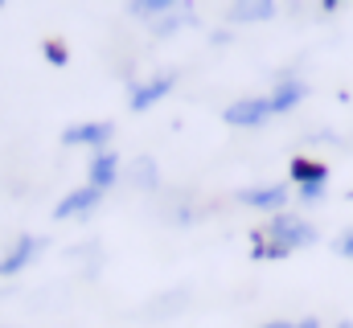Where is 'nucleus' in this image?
Listing matches in <instances>:
<instances>
[{"label": "nucleus", "instance_id": "nucleus-1", "mask_svg": "<svg viewBox=\"0 0 353 328\" xmlns=\"http://www.w3.org/2000/svg\"><path fill=\"white\" fill-rule=\"evenodd\" d=\"M275 243L267 246L263 254H288V250H300V246H312L316 243V230L304 222V218H296V214H279L275 222H271V230H267Z\"/></svg>", "mask_w": 353, "mask_h": 328}, {"label": "nucleus", "instance_id": "nucleus-2", "mask_svg": "<svg viewBox=\"0 0 353 328\" xmlns=\"http://www.w3.org/2000/svg\"><path fill=\"white\" fill-rule=\"evenodd\" d=\"M267 115H271L267 99H243V103L226 107V123H234V127H259Z\"/></svg>", "mask_w": 353, "mask_h": 328}, {"label": "nucleus", "instance_id": "nucleus-3", "mask_svg": "<svg viewBox=\"0 0 353 328\" xmlns=\"http://www.w3.org/2000/svg\"><path fill=\"white\" fill-rule=\"evenodd\" d=\"M41 254V238H17V246L0 258V275H17L25 263H33Z\"/></svg>", "mask_w": 353, "mask_h": 328}, {"label": "nucleus", "instance_id": "nucleus-4", "mask_svg": "<svg viewBox=\"0 0 353 328\" xmlns=\"http://www.w3.org/2000/svg\"><path fill=\"white\" fill-rule=\"evenodd\" d=\"M185 300H189V287H173V291L157 296V300L144 308V316H148V320H165V316H176V312H185Z\"/></svg>", "mask_w": 353, "mask_h": 328}, {"label": "nucleus", "instance_id": "nucleus-5", "mask_svg": "<svg viewBox=\"0 0 353 328\" xmlns=\"http://www.w3.org/2000/svg\"><path fill=\"white\" fill-rule=\"evenodd\" d=\"M90 205H99V189H94V185H83V189H74V193L54 209V218H79V214H87Z\"/></svg>", "mask_w": 353, "mask_h": 328}, {"label": "nucleus", "instance_id": "nucleus-6", "mask_svg": "<svg viewBox=\"0 0 353 328\" xmlns=\"http://www.w3.org/2000/svg\"><path fill=\"white\" fill-rule=\"evenodd\" d=\"M107 140H111V123H79V127L66 132V144H94V148H103Z\"/></svg>", "mask_w": 353, "mask_h": 328}, {"label": "nucleus", "instance_id": "nucleus-7", "mask_svg": "<svg viewBox=\"0 0 353 328\" xmlns=\"http://www.w3.org/2000/svg\"><path fill=\"white\" fill-rule=\"evenodd\" d=\"M239 201H247V205H259V209H275V205H283V201H288V189H283V185H267V189H243V193H239Z\"/></svg>", "mask_w": 353, "mask_h": 328}, {"label": "nucleus", "instance_id": "nucleus-8", "mask_svg": "<svg viewBox=\"0 0 353 328\" xmlns=\"http://www.w3.org/2000/svg\"><path fill=\"white\" fill-rule=\"evenodd\" d=\"M169 86H173V79H152L148 86H136L132 90V111H148L161 94H169Z\"/></svg>", "mask_w": 353, "mask_h": 328}, {"label": "nucleus", "instance_id": "nucleus-9", "mask_svg": "<svg viewBox=\"0 0 353 328\" xmlns=\"http://www.w3.org/2000/svg\"><path fill=\"white\" fill-rule=\"evenodd\" d=\"M300 99H304V82L283 79V82H279V90H275V94H271L267 103H271V115H275V111H292V107H296Z\"/></svg>", "mask_w": 353, "mask_h": 328}, {"label": "nucleus", "instance_id": "nucleus-10", "mask_svg": "<svg viewBox=\"0 0 353 328\" xmlns=\"http://www.w3.org/2000/svg\"><path fill=\"white\" fill-rule=\"evenodd\" d=\"M115 168H119V161H115L111 152H99V156H94V164H90V185L103 193V189L115 181Z\"/></svg>", "mask_w": 353, "mask_h": 328}, {"label": "nucleus", "instance_id": "nucleus-11", "mask_svg": "<svg viewBox=\"0 0 353 328\" xmlns=\"http://www.w3.org/2000/svg\"><path fill=\"white\" fill-rule=\"evenodd\" d=\"M128 181L140 185V189H152L157 185V161L152 156H136V161L128 164Z\"/></svg>", "mask_w": 353, "mask_h": 328}, {"label": "nucleus", "instance_id": "nucleus-12", "mask_svg": "<svg viewBox=\"0 0 353 328\" xmlns=\"http://www.w3.org/2000/svg\"><path fill=\"white\" fill-rule=\"evenodd\" d=\"M234 25H251V21H271L275 17V4H239V8H230L226 12Z\"/></svg>", "mask_w": 353, "mask_h": 328}, {"label": "nucleus", "instance_id": "nucleus-13", "mask_svg": "<svg viewBox=\"0 0 353 328\" xmlns=\"http://www.w3.org/2000/svg\"><path fill=\"white\" fill-rule=\"evenodd\" d=\"M181 25H197V17H193V12H181V4H173V12H165V17L157 21V33L169 37V33H176Z\"/></svg>", "mask_w": 353, "mask_h": 328}, {"label": "nucleus", "instance_id": "nucleus-14", "mask_svg": "<svg viewBox=\"0 0 353 328\" xmlns=\"http://www.w3.org/2000/svg\"><path fill=\"white\" fill-rule=\"evenodd\" d=\"M128 8H132V17H140V21H161L165 12H173L169 0H144V4H128Z\"/></svg>", "mask_w": 353, "mask_h": 328}, {"label": "nucleus", "instance_id": "nucleus-15", "mask_svg": "<svg viewBox=\"0 0 353 328\" xmlns=\"http://www.w3.org/2000/svg\"><path fill=\"white\" fill-rule=\"evenodd\" d=\"M296 176H300V181L321 185V181H325V168H321V164H296Z\"/></svg>", "mask_w": 353, "mask_h": 328}, {"label": "nucleus", "instance_id": "nucleus-16", "mask_svg": "<svg viewBox=\"0 0 353 328\" xmlns=\"http://www.w3.org/2000/svg\"><path fill=\"white\" fill-rule=\"evenodd\" d=\"M337 254H345V258H353V230H345V234L337 238Z\"/></svg>", "mask_w": 353, "mask_h": 328}, {"label": "nucleus", "instance_id": "nucleus-17", "mask_svg": "<svg viewBox=\"0 0 353 328\" xmlns=\"http://www.w3.org/2000/svg\"><path fill=\"white\" fill-rule=\"evenodd\" d=\"M292 328H321V325H316V320H296Z\"/></svg>", "mask_w": 353, "mask_h": 328}, {"label": "nucleus", "instance_id": "nucleus-18", "mask_svg": "<svg viewBox=\"0 0 353 328\" xmlns=\"http://www.w3.org/2000/svg\"><path fill=\"white\" fill-rule=\"evenodd\" d=\"M263 328H292L288 320H275V325H263Z\"/></svg>", "mask_w": 353, "mask_h": 328}, {"label": "nucleus", "instance_id": "nucleus-19", "mask_svg": "<svg viewBox=\"0 0 353 328\" xmlns=\"http://www.w3.org/2000/svg\"><path fill=\"white\" fill-rule=\"evenodd\" d=\"M337 328H353V325H350V320H345V325H337Z\"/></svg>", "mask_w": 353, "mask_h": 328}]
</instances>
